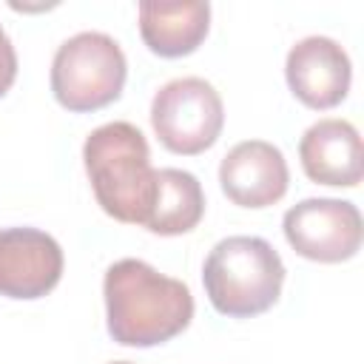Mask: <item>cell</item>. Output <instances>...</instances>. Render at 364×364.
<instances>
[{
	"instance_id": "1",
	"label": "cell",
	"mask_w": 364,
	"mask_h": 364,
	"mask_svg": "<svg viewBox=\"0 0 364 364\" xmlns=\"http://www.w3.org/2000/svg\"><path fill=\"white\" fill-rule=\"evenodd\" d=\"M108 333L125 347H156L179 336L193 318L185 282L162 276L142 259H119L102 279Z\"/></svg>"
},
{
	"instance_id": "2",
	"label": "cell",
	"mask_w": 364,
	"mask_h": 364,
	"mask_svg": "<svg viewBox=\"0 0 364 364\" xmlns=\"http://www.w3.org/2000/svg\"><path fill=\"white\" fill-rule=\"evenodd\" d=\"M82 162L97 205L122 225H145L156 193V171L142 131L131 122L94 128L85 136Z\"/></svg>"
},
{
	"instance_id": "3",
	"label": "cell",
	"mask_w": 364,
	"mask_h": 364,
	"mask_svg": "<svg viewBox=\"0 0 364 364\" xmlns=\"http://www.w3.org/2000/svg\"><path fill=\"white\" fill-rule=\"evenodd\" d=\"M202 284L216 313L250 318L279 301L284 262L262 236H228L208 253Z\"/></svg>"
},
{
	"instance_id": "4",
	"label": "cell",
	"mask_w": 364,
	"mask_h": 364,
	"mask_svg": "<svg viewBox=\"0 0 364 364\" xmlns=\"http://www.w3.org/2000/svg\"><path fill=\"white\" fill-rule=\"evenodd\" d=\"M128 63L119 43L102 31L68 37L51 60V94L71 114H88L119 100Z\"/></svg>"
},
{
	"instance_id": "5",
	"label": "cell",
	"mask_w": 364,
	"mask_h": 364,
	"mask_svg": "<svg viewBox=\"0 0 364 364\" xmlns=\"http://www.w3.org/2000/svg\"><path fill=\"white\" fill-rule=\"evenodd\" d=\"M151 125L171 154L196 156L208 151L222 134V97L202 77L171 80L154 94Z\"/></svg>"
},
{
	"instance_id": "6",
	"label": "cell",
	"mask_w": 364,
	"mask_h": 364,
	"mask_svg": "<svg viewBox=\"0 0 364 364\" xmlns=\"http://www.w3.org/2000/svg\"><path fill=\"white\" fill-rule=\"evenodd\" d=\"M282 228L287 245L299 256L321 264H338L353 259L364 236L358 208L347 199L330 196L301 199L299 205L287 208Z\"/></svg>"
},
{
	"instance_id": "7",
	"label": "cell",
	"mask_w": 364,
	"mask_h": 364,
	"mask_svg": "<svg viewBox=\"0 0 364 364\" xmlns=\"http://www.w3.org/2000/svg\"><path fill=\"white\" fill-rule=\"evenodd\" d=\"M63 276V247L37 228L0 230V296L43 299Z\"/></svg>"
},
{
	"instance_id": "8",
	"label": "cell",
	"mask_w": 364,
	"mask_h": 364,
	"mask_svg": "<svg viewBox=\"0 0 364 364\" xmlns=\"http://www.w3.org/2000/svg\"><path fill=\"white\" fill-rule=\"evenodd\" d=\"M284 77L299 102L316 111L336 108L353 80V65L347 51L330 37H304L287 51Z\"/></svg>"
},
{
	"instance_id": "9",
	"label": "cell",
	"mask_w": 364,
	"mask_h": 364,
	"mask_svg": "<svg viewBox=\"0 0 364 364\" xmlns=\"http://www.w3.org/2000/svg\"><path fill=\"white\" fill-rule=\"evenodd\" d=\"M222 193L239 208L276 205L290 185L284 154L264 139H245L233 145L219 165Z\"/></svg>"
},
{
	"instance_id": "10",
	"label": "cell",
	"mask_w": 364,
	"mask_h": 364,
	"mask_svg": "<svg viewBox=\"0 0 364 364\" xmlns=\"http://www.w3.org/2000/svg\"><path fill=\"white\" fill-rule=\"evenodd\" d=\"M299 159L310 182L355 188L364 176L361 136L347 119H318L299 142Z\"/></svg>"
},
{
	"instance_id": "11",
	"label": "cell",
	"mask_w": 364,
	"mask_h": 364,
	"mask_svg": "<svg viewBox=\"0 0 364 364\" xmlns=\"http://www.w3.org/2000/svg\"><path fill=\"white\" fill-rule=\"evenodd\" d=\"M210 6L202 0L191 3H139V34L151 54L176 60L193 54L208 37Z\"/></svg>"
},
{
	"instance_id": "12",
	"label": "cell",
	"mask_w": 364,
	"mask_h": 364,
	"mask_svg": "<svg viewBox=\"0 0 364 364\" xmlns=\"http://www.w3.org/2000/svg\"><path fill=\"white\" fill-rule=\"evenodd\" d=\"M205 216V193L199 179L191 171L159 168L156 171V193L151 213L142 228L159 236L191 233Z\"/></svg>"
},
{
	"instance_id": "13",
	"label": "cell",
	"mask_w": 364,
	"mask_h": 364,
	"mask_svg": "<svg viewBox=\"0 0 364 364\" xmlns=\"http://www.w3.org/2000/svg\"><path fill=\"white\" fill-rule=\"evenodd\" d=\"M14 80H17V51L11 46L9 34L0 26V97L9 94V88L14 85Z\"/></svg>"
},
{
	"instance_id": "14",
	"label": "cell",
	"mask_w": 364,
	"mask_h": 364,
	"mask_svg": "<svg viewBox=\"0 0 364 364\" xmlns=\"http://www.w3.org/2000/svg\"><path fill=\"white\" fill-rule=\"evenodd\" d=\"M114 364H134V361H114Z\"/></svg>"
}]
</instances>
